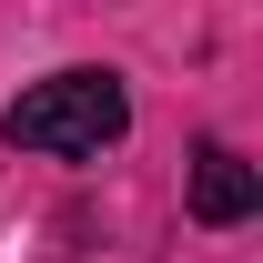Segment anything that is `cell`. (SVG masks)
<instances>
[{
	"label": "cell",
	"mask_w": 263,
	"mask_h": 263,
	"mask_svg": "<svg viewBox=\"0 0 263 263\" xmlns=\"http://www.w3.org/2000/svg\"><path fill=\"white\" fill-rule=\"evenodd\" d=\"M132 132V91L122 71H51L0 111V142L10 152H41V162H101Z\"/></svg>",
	"instance_id": "1"
},
{
	"label": "cell",
	"mask_w": 263,
	"mask_h": 263,
	"mask_svg": "<svg viewBox=\"0 0 263 263\" xmlns=\"http://www.w3.org/2000/svg\"><path fill=\"white\" fill-rule=\"evenodd\" d=\"M263 213V172L243 162V152H233V142H202L193 152V223H253Z\"/></svg>",
	"instance_id": "2"
}]
</instances>
